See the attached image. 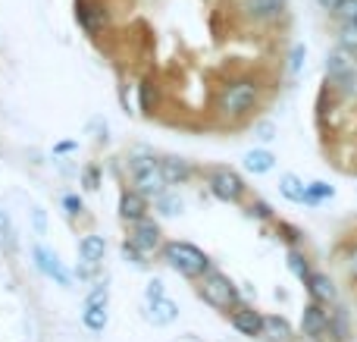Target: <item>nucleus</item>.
Segmentation results:
<instances>
[{
	"label": "nucleus",
	"mask_w": 357,
	"mask_h": 342,
	"mask_svg": "<svg viewBox=\"0 0 357 342\" xmlns=\"http://www.w3.org/2000/svg\"><path fill=\"white\" fill-rule=\"evenodd\" d=\"M260 104V85L254 79H232L216 94V110L229 119H241Z\"/></svg>",
	"instance_id": "1"
},
{
	"label": "nucleus",
	"mask_w": 357,
	"mask_h": 342,
	"mask_svg": "<svg viewBox=\"0 0 357 342\" xmlns=\"http://www.w3.org/2000/svg\"><path fill=\"white\" fill-rule=\"evenodd\" d=\"M129 173L135 188L144 198H157L160 192H167V179L160 170V157L154 151H132L129 154Z\"/></svg>",
	"instance_id": "2"
},
{
	"label": "nucleus",
	"mask_w": 357,
	"mask_h": 342,
	"mask_svg": "<svg viewBox=\"0 0 357 342\" xmlns=\"http://www.w3.org/2000/svg\"><path fill=\"white\" fill-rule=\"evenodd\" d=\"M160 251H163V261H167L178 276H185V280H201V276L213 267V264H210V258L204 255L197 245H191V242H178V239H176V242L163 245Z\"/></svg>",
	"instance_id": "3"
},
{
	"label": "nucleus",
	"mask_w": 357,
	"mask_h": 342,
	"mask_svg": "<svg viewBox=\"0 0 357 342\" xmlns=\"http://www.w3.org/2000/svg\"><path fill=\"white\" fill-rule=\"evenodd\" d=\"M197 295H201L210 308H216V311H232L235 305H241L238 286H235L226 274H220V270H213V267L197 280Z\"/></svg>",
	"instance_id": "4"
},
{
	"label": "nucleus",
	"mask_w": 357,
	"mask_h": 342,
	"mask_svg": "<svg viewBox=\"0 0 357 342\" xmlns=\"http://www.w3.org/2000/svg\"><path fill=\"white\" fill-rule=\"evenodd\" d=\"M207 188H210V195H213V198L226 201V205H241V201H245V195H248L245 179H241L235 170H229V167L210 170V173H207Z\"/></svg>",
	"instance_id": "5"
},
{
	"label": "nucleus",
	"mask_w": 357,
	"mask_h": 342,
	"mask_svg": "<svg viewBox=\"0 0 357 342\" xmlns=\"http://www.w3.org/2000/svg\"><path fill=\"white\" fill-rule=\"evenodd\" d=\"M75 22L85 35H100L110 25V10L104 0H75Z\"/></svg>",
	"instance_id": "6"
},
{
	"label": "nucleus",
	"mask_w": 357,
	"mask_h": 342,
	"mask_svg": "<svg viewBox=\"0 0 357 342\" xmlns=\"http://www.w3.org/2000/svg\"><path fill=\"white\" fill-rule=\"evenodd\" d=\"M285 0H238V10L248 22L254 25H273L285 16Z\"/></svg>",
	"instance_id": "7"
},
{
	"label": "nucleus",
	"mask_w": 357,
	"mask_h": 342,
	"mask_svg": "<svg viewBox=\"0 0 357 342\" xmlns=\"http://www.w3.org/2000/svg\"><path fill=\"white\" fill-rule=\"evenodd\" d=\"M129 226H132L129 242L135 245V248H142L144 255H154V251L163 248V232H160V223H157V220L144 217V220H135V223H129Z\"/></svg>",
	"instance_id": "8"
},
{
	"label": "nucleus",
	"mask_w": 357,
	"mask_h": 342,
	"mask_svg": "<svg viewBox=\"0 0 357 342\" xmlns=\"http://www.w3.org/2000/svg\"><path fill=\"white\" fill-rule=\"evenodd\" d=\"M301 333L317 342L326 339L329 336V308L310 299V305H304V311H301Z\"/></svg>",
	"instance_id": "9"
},
{
	"label": "nucleus",
	"mask_w": 357,
	"mask_h": 342,
	"mask_svg": "<svg viewBox=\"0 0 357 342\" xmlns=\"http://www.w3.org/2000/svg\"><path fill=\"white\" fill-rule=\"evenodd\" d=\"M31 258H35V267L41 270L44 276H50V280H56V286H73V276L66 274V267L60 264V258L54 255V251H47L44 245H35L31 248Z\"/></svg>",
	"instance_id": "10"
},
{
	"label": "nucleus",
	"mask_w": 357,
	"mask_h": 342,
	"mask_svg": "<svg viewBox=\"0 0 357 342\" xmlns=\"http://www.w3.org/2000/svg\"><path fill=\"white\" fill-rule=\"evenodd\" d=\"M229 320H232V327L241 333V336H248V339L264 336V314L254 311L251 305H235L232 314H229Z\"/></svg>",
	"instance_id": "11"
},
{
	"label": "nucleus",
	"mask_w": 357,
	"mask_h": 342,
	"mask_svg": "<svg viewBox=\"0 0 357 342\" xmlns=\"http://www.w3.org/2000/svg\"><path fill=\"white\" fill-rule=\"evenodd\" d=\"M116 211H119V220H123V223H135V220L148 217L151 205H148V198H144L138 188H126V192L119 195Z\"/></svg>",
	"instance_id": "12"
},
{
	"label": "nucleus",
	"mask_w": 357,
	"mask_h": 342,
	"mask_svg": "<svg viewBox=\"0 0 357 342\" xmlns=\"http://www.w3.org/2000/svg\"><path fill=\"white\" fill-rule=\"evenodd\" d=\"M323 69H326L329 82L342 79V75H348L351 69H357V54L354 50H348V47H342V44H335V47L326 54V66Z\"/></svg>",
	"instance_id": "13"
},
{
	"label": "nucleus",
	"mask_w": 357,
	"mask_h": 342,
	"mask_svg": "<svg viewBox=\"0 0 357 342\" xmlns=\"http://www.w3.org/2000/svg\"><path fill=\"white\" fill-rule=\"evenodd\" d=\"M304 286H307L310 299L320 302V305H335V302H339V289H335V283H333V276L329 274L314 270V274L304 280Z\"/></svg>",
	"instance_id": "14"
},
{
	"label": "nucleus",
	"mask_w": 357,
	"mask_h": 342,
	"mask_svg": "<svg viewBox=\"0 0 357 342\" xmlns=\"http://www.w3.org/2000/svg\"><path fill=\"white\" fill-rule=\"evenodd\" d=\"M160 170H163L167 186H185V182H191V176H195V167H191V161H185V157H160Z\"/></svg>",
	"instance_id": "15"
},
{
	"label": "nucleus",
	"mask_w": 357,
	"mask_h": 342,
	"mask_svg": "<svg viewBox=\"0 0 357 342\" xmlns=\"http://www.w3.org/2000/svg\"><path fill=\"white\" fill-rule=\"evenodd\" d=\"M176 318H178V305L173 299H167V295H163V299L148 302V320L154 327H169Z\"/></svg>",
	"instance_id": "16"
},
{
	"label": "nucleus",
	"mask_w": 357,
	"mask_h": 342,
	"mask_svg": "<svg viewBox=\"0 0 357 342\" xmlns=\"http://www.w3.org/2000/svg\"><path fill=\"white\" fill-rule=\"evenodd\" d=\"M291 324L282 314H266L264 318V339L266 342H291Z\"/></svg>",
	"instance_id": "17"
},
{
	"label": "nucleus",
	"mask_w": 357,
	"mask_h": 342,
	"mask_svg": "<svg viewBox=\"0 0 357 342\" xmlns=\"http://www.w3.org/2000/svg\"><path fill=\"white\" fill-rule=\"evenodd\" d=\"M279 195L285 201H291V205H304L307 201V186L295 173H285V176H279Z\"/></svg>",
	"instance_id": "18"
},
{
	"label": "nucleus",
	"mask_w": 357,
	"mask_h": 342,
	"mask_svg": "<svg viewBox=\"0 0 357 342\" xmlns=\"http://www.w3.org/2000/svg\"><path fill=\"white\" fill-rule=\"evenodd\" d=\"M273 167H276V154H273V151H266V148H251V151L245 154V170H251L254 176L270 173Z\"/></svg>",
	"instance_id": "19"
},
{
	"label": "nucleus",
	"mask_w": 357,
	"mask_h": 342,
	"mask_svg": "<svg viewBox=\"0 0 357 342\" xmlns=\"http://www.w3.org/2000/svg\"><path fill=\"white\" fill-rule=\"evenodd\" d=\"M79 255L85 264H100L107 255V239L104 236H85L79 242Z\"/></svg>",
	"instance_id": "20"
},
{
	"label": "nucleus",
	"mask_w": 357,
	"mask_h": 342,
	"mask_svg": "<svg viewBox=\"0 0 357 342\" xmlns=\"http://www.w3.org/2000/svg\"><path fill=\"white\" fill-rule=\"evenodd\" d=\"M82 324H85L91 333H104L107 324H110L107 305H85V311H82Z\"/></svg>",
	"instance_id": "21"
},
{
	"label": "nucleus",
	"mask_w": 357,
	"mask_h": 342,
	"mask_svg": "<svg viewBox=\"0 0 357 342\" xmlns=\"http://www.w3.org/2000/svg\"><path fill=\"white\" fill-rule=\"evenodd\" d=\"M285 261H289V270L298 276V280H307L314 270H310V261H307V255H304L301 248H289V255H285Z\"/></svg>",
	"instance_id": "22"
},
{
	"label": "nucleus",
	"mask_w": 357,
	"mask_h": 342,
	"mask_svg": "<svg viewBox=\"0 0 357 342\" xmlns=\"http://www.w3.org/2000/svg\"><path fill=\"white\" fill-rule=\"evenodd\" d=\"M154 207H157V214L160 217H176V214H182V198L178 195H173V192H160L154 198Z\"/></svg>",
	"instance_id": "23"
},
{
	"label": "nucleus",
	"mask_w": 357,
	"mask_h": 342,
	"mask_svg": "<svg viewBox=\"0 0 357 342\" xmlns=\"http://www.w3.org/2000/svg\"><path fill=\"white\" fill-rule=\"evenodd\" d=\"M335 195V188L329 186V182H323V179H317V182H307V201L304 205H310V207H317V205H323V201H329Z\"/></svg>",
	"instance_id": "24"
},
{
	"label": "nucleus",
	"mask_w": 357,
	"mask_h": 342,
	"mask_svg": "<svg viewBox=\"0 0 357 342\" xmlns=\"http://www.w3.org/2000/svg\"><path fill=\"white\" fill-rule=\"evenodd\" d=\"M138 98H142V113H154V107H157V82L154 79H142V85H138Z\"/></svg>",
	"instance_id": "25"
},
{
	"label": "nucleus",
	"mask_w": 357,
	"mask_h": 342,
	"mask_svg": "<svg viewBox=\"0 0 357 342\" xmlns=\"http://www.w3.org/2000/svg\"><path fill=\"white\" fill-rule=\"evenodd\" d=\"M329 85H333L345 101H357V69H351V73L342 75V79L329 82Z\"/></svg>",
	"instance_id": "26"
},
{
	"label": "nucleus",
	"mask_w": 357,
	"mask_h": 342,
	"mask_svg": "<svg viewBox=\"0 0 357 342\" xmlns=\"http://www.w3.org/2000/svg\"><path fill=\"white\" fill-rule=\"evenodd\" d=\"M339 44L357 54V19L354 22H339Z\"/></svg>",
	"instance_id": "27"
},
{
	"label": "nucleus",
	"mask_w": 357,
	"mask_h": 342,
	"mask_svg": "<svg viewBox=\"0 0 357 342\" xmlns=\"http://www.w3.org/2000/svg\"><path fill=\"white\" fill-rule=\"evenodd\" d=\"M251 132H254V138H257V142H273V138L279 135V126L273 123V119H257Z\"/></svg>",
	"instance_id": "28"
},
{
	"label": "nucleus",
	"mask_w": 357,
	"mask_h": 342,
	"mask_svg": "<svg viewBox=\"0 0 357 342\" xmlns=\"http://www.w3.org/2000/svg\"><path fill=\"white\" fill-rule=\"evenodd\" d=\"M119 255H123V261L135 264V267H148V255H144L142 248H135L132 242H123V248H119Z\"/></svg>",
	"instance_id": "29"
},
{
	"label": "nucleus",
	"mask_w": 357,
	"mask_h": 342,
	"mask_svg": "<svg viewBox=\"0 0 357 342\" xmlns=\"http://www.w3.org/2000/svg\"><path fill=\"white\" fill-rule=\"evenodd\" d=\"M304 60H307V47H304V44H295V47H291V57H289V73L291 75L301 73Z\"/></svg>",
	"instance_id": "30"
},
{
	"label": "nucleus",
	"mask_w": 357,
	"mask_h": 342,
	"mask_svg": "<svg viewBox=\"0 0 357 342\" xmlns=\"http://www.w3.org/2000/svg\"><path fill=\"white\" fill-rule=\"evenodd\" d=\"M107 302H110V286H107V283H94V289L88 292L85 305H107Z\"/></svg>",
	"instance_id": "31"
},
{
	"label": "nucleus",
	"mask_w": 357,
	"mask_h": 342,
	"mask_svg": "<svg viewBox=\"0 0 357 342\" xmlns=\"http://www.w3.org/2000/svg\"><path fill=\"white\" fill-rule=\"evenodd\" d=\"M248 217H251V220H273V207L266 205V201L254 198L251 205H248Z\"/></svg>",
	"instance_id": "32"
},
{
	"label": "nucleus",
	"mask_w": 357,
	"mask_h": 342,
	"mask_svg": "<svg viewBox=\"0 0 357 342\" xmlns=\"http://www.w3.org/2000/svg\"><path fill=\"white\" fill-rule=\"evenodd\" d=\"M335 16H339V22H354L357 19V0H342V6L335 10Z\"/></svg>",
	"instance_id": "33"
},
{
	"label": "nucleus",
	"mask_w": 357,
	"mask_h": 342,
	"mask_svg": "<svg viewBox=\"0 0 357 342\" xmlns=\"http://www.w3.org/2000/svg\"><path fill=\"white\" fill-rule=\"evenodd\" d=\"M82 182H85L88 192H98V188H100V173H98V167H85V170H82Z\"/></svg>",
	"instance_id": "34"
},
{
	"label": "nucleus",
	"mask_w": 357,
	"mask_h": 342,
	"mask_svg": "<svg viewBox=\"0 0 357 342\" xmlns=\"http://www.w3.org/2000/svg\"><path fill=\"white\" fill-rule=\"evenodd\" d=\"M63 207H66L69 217H79V214L85 211V201H82L79 195H66V198H63Z\"/></svg>",
	"instance_id": "35"
},
{
	"label": "nucleus",
	"mask_w": 357,
	"mask_h": 342,
	"mask_svg": "<svg viewBox=\"0 0 357 342\" xmlns=\"http://www.w3.org/2000/svg\"><path fill=\"white\" fill-rule=\"evenodd\" d=\"M276 230H279V236H282L285 242L291 245V248H295V245H298V239H301V230H295V226H289V223H279Z\"/></svg>",
	"instance_id": "36"
},
{
	"label": "nucleus",
	"mask_w": 357,
	"mask_h": 342,
	"mask_svg": "<svg viewBox=\"0 0 357 342\" xmlns=\"http://www.w3.org/2000/svg\"><path fill=\"white\" fill-rule=\"evenodd\" d=\"M163 295H167V289H163V280H151L148 289H144V299H148V302L163 299Z\"/></svg>",
	"instance_id": "37"
},
{
	"label": "nucleus",
	"mask_w": 357,
	"mask_h": 342,
	"mask_svg": "<svg viewBox=\"0 0 357 342\" xmlns=\"http://www.w3.org/2000/svg\"><path fill=\"white\" fill-rule=\"evenodd\" d=\"M345 267H348V276L351 280H357V245L351 251H348V258H345Z\"/></svg>",
	"instance_id": "38"
},
{
	"label": "nucleus",
	"mask_w": 357,
	"mask_h": 342,
	"mask_svg": "<svg viewBox=\"0 0 357 342\" xmlns=\"http://www.w3.org/2000/svg\"><path fill=\"white\" fill-rule=\"evenodd\" d=\"M31 217H35V230L44 232V226H47V220H44V211H38V207H35V211H31Z\"/></svg>",
	"instance_id": "39"
},
{
	"label": "nucleus",
	"mask_w": 357,
	"mask_h": 342,
	"mask_svg": "<svg viewBox=\"0 0 357 342\" xmlns=\"http://www.w3.org/2000/svg\"><path fill=\"white\" fill-rule=\"evenodd\" d=\"M317 3L323 6V10H329V13H335L342 6V0H317Z\"/></svg>",
	"instance_id": "40"
},
{
	"label": "nucleus",
	"mask_w": 357,
	"mask_h": 342,
	"mask_svg": "<svg viewBox=\"0 0 357 342\" xmlns=\"http://www.w3.org/2000/svg\"><path fill=\"white\" fill-rule=\"evenodd\" d=\"M75 148H79L75 142H60L56 144V154H69V151H75Z\"/></svg>",
	"instance_id": "41"
},
{
	"label": "nucleus",
	"mask_w": 357,
	"mask_h": 342,
	"mask_svg": "<svg viewBox=\"0 0 357 342\" xmlns=\"http://www.w3.org/2000/svg\"><path fill=\"white\" fill-rule=\"evenodd\" d=\"M291 342H317V339H307V336L301 333V336H291Z\"/></svg>",
	"instance_id": "42"
},
{
	"label": "nucleus",
	"mask_w": 357,
	"mask_h": 342,
	"mask_svg": "<svg viewBox=\"0 0 357 342\" xmlns=\"http://www.w3.org/2000/svg\"><path fill=\"white\" fill-rule=\"evenodd\" d=\"M6 223V220H3V211H0V226H3Z\"/></svg>",
	"instance_id": "43"
}]
</instances>
